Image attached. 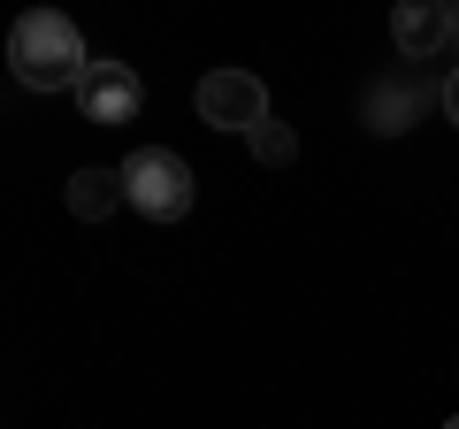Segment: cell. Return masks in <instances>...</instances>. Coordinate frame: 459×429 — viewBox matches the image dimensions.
<instances>
[{"instance_id":"6da1fadb","label":"cell","mask_w":459,"mask_h":429,"mask_svg":"<svg viewBox=\"0 0 459 429\" xmlns=\"http://www.w3.org/2000/svg\"><path fill=\"white\" fill-rule=\"evenodd\" d=\"M8 62H16V84H31V92H77L92 54L62 8H31V16L8 23Z\"/></svg>"},{"instance_id":"7a4b0ae2","label":"cell","mask_w":459,"mask_h":429,"mask_svg":"<svg viewBox=\"0 0 459 429\" xmlns=\"http://www.w3.org/2000/svg\"><path fill=\"white\" fill-rule=\"evenodd\" d=\"M123 199H131L146 223H184V214H192V199H199V177H192V162H184V153L138 146L131 162H123Z\"/></svg>"},{"instance_id":"3957f363","label":"cell","mask_w":459,"mask_h":429,"mask_svg":"<svg viewBox=\"0 0 459 429\" xmlns=\"http://www.w3.org/2000/svg\"><path fill=\"white\" fill-rule=\"evenodd\" d=\"M192 108H199V123L246 138V131H261V123H268V84L253 77V69H207L199 92H192Z\"/></svg>"},{"instance_id":"277c9868","label":"cell","mask_w":459,"mask_h":429,"mask_svg":"<svg viewBox=\"0 0 459 429\" xmlns=\"http://www.w3.org/2000/svg\"><path fill=\"white\" fill-rule=\"evenodd\" d=\"M77 108H84V123L115 131V123H138V108H146V84H138L131 62H84V77H77Z\"/></svg>"},{"instance_id":"5b68a950","label":"cell","mask_w":459,"mask_h":429,"mask_svg":"<svg viewBox=\"0 0 459 429\" xmlns=\"http://www.w3.org/2000/svg\"><path fill=\"white\" fill-rule=\"evenodd\" d=\"M391 39L406 62H437L444 39H452V8L444 0H406V8H391Z\"/></svg>"},{"instance_id":"8992f818","label":"cell","mask_w":459,"mask_h":429,"mask_svg":"<svg viewBox=\"0 0 459 429\" xmlns=\"http://www.w3.org/2000/svg\"><path fill=\"white\" fill-rule=\"evenodd\" d=\"M62 199H69V214H77V223H108V214L123 207V169H77Z\"/></svg>"},{"instance_id":"52a82bcc","label":"cell","mask_w":459,"mask_h":429,"mask_svg":"<svg viewBox=\"0 0 459 429\" xmlns=\"http://www.w3.org/2000/svg\"><path fill=\"white\" fill-rule=\"evenodd\" d=\"M246 146H253V162H268V169L299 162V131H291V123H276V116H268L261 131H246Z\"/></svg>"},{"instance_id":"ba28073f","label":"cell","mask_w":459,"mask_h":429,"mask_svg":"<svg viewBox=\"0 0 459 429\" xmlns=\"http://www.w3.org/2000/svg\"><path fill=\"white\" fill-rule=\"evenodd\" d=\"M413 108H421V100H413L406 84H383V92L368 100V131H406V123H413Z\"/></svg>"},{"instance_id":"9c48e42d","label":"cell","mask_w":459,"mask_h":429,"mask_svg":"<svg viewBox=\"0 0 459 429\" xmlns=\"http://www.w3.org/2000/svg\"><path fill=\"white\" fill-rule=\"evenodd\" d=\"M437 100H444V116L459 123V69H452V77H444V92H437Z\"/></svg>"},{"instance_id":"30bf717a","label":"cell","mask_w":459,"mask_h":429,"mask_svg":"<svg viewBox=\"0 0 459 429\" xmlns=\"http://www.w3.org/2000/svg\"><path fill=\"white\" fill-rule=\"evenodd\" d=\"M444 54H452V62H459V8H452V39H444Z\"/></svg>"},{"instance_id":"8fae6325","label":"cell","mask_w":459,"mask_h":429,"mask_svg":"<svg viewBox=\"0 0 459 429\" xmlns=\"http://www.w3.org/2000/svg\"><path fill=\"white\" fill-rule=\"evenodd\" d=\"M444 429H459V414H452V422H444Z\"/></svg>"}]
</instances>
